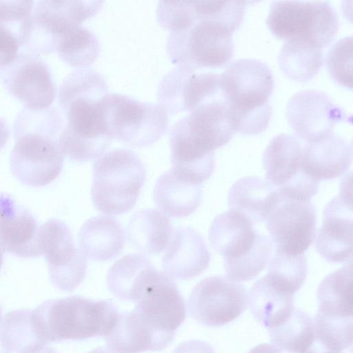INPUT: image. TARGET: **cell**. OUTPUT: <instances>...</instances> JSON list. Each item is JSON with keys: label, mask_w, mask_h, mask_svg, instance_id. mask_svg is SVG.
<instances>
[{"label": "cell", "mask_w": 353, "mask_h": 353, "mask_svg": "<svg viewBox=\"0 0 353 353\" xmlns=\"http://www.w3.org/2000/svg\"><path fill=\"white\" fill-rule=\"evenodd\" d=\"M108 88L103 76L92 69L76 70L63 79L58 103L65 120L58 142L70 159H97L109 147L112 138L105 126L102 106Z\"/></svg>", "instance_id": "obj_1"}, {"label": "cell", "mask_w": 353, "mask_h": 353, "mask_svg": "<svg viewBox=\"0 0 353 353\" xmlns=\"http://www.w3.org/2000/svg\"><path fill=\"white\" fill-rule=\"evenodd\" d=\"M247 3L192 1V22L168 37L166 50L171 61L195 70L228 63L234 54L233 32L243 21Z\"/></svg>", "instance_id": "obj_2"}, {"label": "cell", "mask_w": 353, "mask_h": 353, "mask_svg": "<svg viewBox=\"0 0 353 353\" xmlns=\"http://www.w3.org/2000/svg\"><path fill=\"white\" fill-rule=\"evenodd\" d=\"M234 132L222 97L202 104L170 129L171 168L202 183L214 172V151L228 143Z\"/></svg>", "instance_id": "obj_3"}, {"label": "cell", "mask_w": 353, "mask_h": 353, "mask_svg": "<svg viewBox=\"0 0 353 353\" xmlns=\"http://www.w3.org/2000/svg\"><path fill=\"white\" fill-rule=\"evenodd\" d=\"M64 125L57 108H24L19 113L13 125L15 142L10 156L11 172L19 181L41 187L58 177L64 160L58 138Z\"/></svg>", "instance_id": "obj_4"}, {"label": "cell", "mask_w": 353, "mask_h": 353, "mask_svg": "<svg viewBox=\"0 0 353 353\" xmlns=\"http://www.w3.org/2000/svg\"><path fill=\"white\" fill-rule=\"evenodd\" d=\"M220 85L235 132L254 135L268 128L274 79L265 63L253 59L237 60L220 74Z\"/></svg>", "instance_id": "obj_5"}, {"label": "cell", "mask_w": 353, "mask_h": 353, "mask_svg": "<svg viewBox=\"0 0 353 353\" xmlns=\"http://www.w3.org/2000/svg\"><path fill=\"white\" fill-rule=\"evenodd\" d=\"M119 314L111 301L72 296L42 303L32 310V322L39 339L46 345L64 340L106 337Z\"/></svg>", "instance_id": "obj_6"}, {"label": "cell", "mask_w": 353, "mask_h": 353, "mask_svg": "<svg viewBox=\"0 0 353 353\" xmlns=\"http://www.w3.org/2000/svg\"><path fill=\"white\" fill-rule=\"evenodd\" d=\"M145 181V166L134 152L116 149L104 153L93 166L91 196L95 208L108 215L128 212Z\"/></svg>", "instance_id": "obj_7"}, {"label": "cell", "mask_w": 353, "mask_h": 353, "mask_svg": "<svg viewBox=\"0 0 353 353\" xmlns=\"http://www.w3.org/2000/svg\"><path fill=\"white\" fill-rule=\"evenodd\" d=\"M266 23L277 38L305 42L321 49L332 42L339 30L337 14L327 1H273Z\"/></svg>", "instance_id": "obj_8"}, {"label": "cell", "mask_w": 353, "mask_h": 353, "mask_svg": "<svg viewBox=\"0 0 353 353\" xmlns=\"http://www.w3.org/2000/svg\"><path fill=\"white\" fill-rule=\"evenodd\" d=\"M102 106L108 133L127 145H150L166 131L168 113L160 104L108 93L103 99Z\"/></svg>", "instance_id": "obj_9"}, {"label": "cell", "mask_w": 353, "mask_h": 353, "mask_svg": "<svg viewBox=\"0 0 353 353\" xmlns=\"http://www.w3.org/2000/svg\"><path fill=\"white\" fill-rule=\"evenodd\" d=\"M265 223L276 252L303 254L316 236V216L310 200L279 189Z\"/></svg>", "instance_id": "obj_10"}, {"label": "cell", "mask_w": 353, "mask_h": 353, "mask_svg": "<svg viewBox=\"0 0 353 353\" xmlns=\"http://www.w3.org/2000/svg\"><path fill=\"white\" fill-rule=\"evenodd\" d=\"M103 1H34L28 39L23 48L34 54L56 51L61 37L94 15Z\"/></svg>", "instance_id": "obj_11"}, {"label": "cell", "mask_w": 353, "mask_h": 353, "mask_svg": "<svg viewBox=\"0 0 353 353\" xmlns=\"http://www.w3.org/2000/svg\"><path fill=\"white\" fill-rule=\"evenodd\" d=\"M38 247L47 261L50 280L57 288L74 290L86 274V256L75 246L70 228L63 221L51 219L39 227Z\"/></svg>", "instance_id": "obj_12"}, {"label": "cell", "mask_w": 353, "mask_h": 353, "mask_svg": "<svg viewBox=\"0 0 353 353\" xmlns=\"http://www.w3.org/2000/svg\"><path fill=\"white\" fill-rule=\"evenodd\" d=\"M245 288L221 276L205 278L192 289L188 301L190 316L201 324L217 327L238 318L246 309Z\"/></svg>", "instance_id": "obj_13"}, {"label": "cell", "mask_w": 353, "mask_h": 353, "mask_svg": "<svg viewBox=\"0 0 353 353\" xmlns=\"http://www.w3.org/2000/svg\"><path fill=\"white\" fill-rule=\"evenodd\" d=\"M303 145L296 136L281 134L270 141L263 154L266 179L276 188L306 199L317 192L319 183L301 168Z\"/></svg>", "instance_id": "obj_14"}, {"label": "cell", "mask_w": 353, "mask_h": 353, "mask_svg": "<svg viewBox=\"0 0 353 353\" xmlns=\"http://www.w3.org/2000/svg\"><path fill=\"white\" fill-rule=\"evenodd\" d=\"M176 65L161 80L157 99L168 114L191 112L221 97L220 74Z\"/></svg>", "instance_id": "obj_15"}, {"label": "cell", "mask_w": 353, "mask_h": 353, "mask_svg": "<svg viewBox=\"0 0 353 353\" xmlns=\"http://www.w3.org/2000/svg\"><path fill=\"white\" fill-rule=\"evenodd\" d=\"M134 303V310L163 331L176 332L186 316L185 302L174 279L155 267L147 274Z\"/></svg>", "instance_id": "obj_16"}, {"label": "cell", "mask_w": 353, "mask_h": 353, "mask_svg": "<svg viewBox=\"0 0 353 353\" xmlns=\"http://www.w3.org/2000/svg\"><path fill=\"white\" fill-rule=\"evenodd\" d=\"M2 83L26 108H48L56 96V88L48 65L36 54L19 52L8 65L0 67Z\"/></svg>", "instance_id": "obj_17"}, {"label": "cell", "mask_w": 353, "mask_h": 353, "mask_svg": "<svg viewBox=\"0 0 353 353\" xmlns=\"http://www.w3.org/2000/svg\"><path fill=\"white\" fill-rule=\"evenodd\" d=\"M286 118L296 137L309 142L332 133L334 125L344 121L345 114L325 93L303 90L288 101Z\"/></svg>", "instance_id": "obj_18"}, {"label": "cell", "mask_w": 353, "mask_h": 353, "mask_svg": "<svg viewBox=\"0 0 353 353\" xmlns=\"http://www.w3.org/2000/svg\"><path fill=\"white\" fill-rule=\"evenodd\" d=\"M175 333L154 327L134 309L119 313L105 340L112 353H141L162 350L172 343Z\"/></svg>", "instance_id": "obj_19"}, {"label": "cell", "mask_w": 353, "mask_h": 353, "mask_svg": "<svg viewBox=\"0 0 353 353\" xmlns=\"http://www.w3.org/2000/svg\"><path fill=\"white\" fill-rule=\"evenodd\" d=\"M315 248L329 262L353 259V211L344 205L338 196L325 207Z\"/></svg>", "instance_id": "obj_20"}, {"label": "cell", "mask_w": 353, "mask_h": 353, "mask_svg": "<svg viewBox=\"0 0 353 353\" xmlns=\"http://www.w3.org/2000/svg\"><path fill=\"white\" fill-rule=\"evenodd\" d=\"M242 212L231 209L216 216L209 229L212 248L222 255L223 263L242 258L257 244L261 234Z\"/></svg>", "instance_id": "obj_21"}, {"label": "cell", "mask_w": 353, "mask_h": 353, "mask_svg": "<svg viewBox=\"0 0 353 353\" xmlns=\"http://www.w3.org/2000/svg\"><path fill=\"white\" fill-rule=\"evenodd\" d=\"M210 254L203 237L190 227H178L162 259L165 273L174 279L188 280L204 272Z\"/></svg>", "instance_id": "obj_22"}, {"label": "cell", "mask_w": 353, "mask_h": 353, "mask_svg": "<svg viewBox=\"0 0 353 353\" xmlns=\"http://www.w3.org/2000/svg\"><path fill=\"white\" fill-rule=\"evenodd\" d=\"M0 225L3 251L24 258L40 256L36 219L8 195H1Z\"/></svg>", "instance_id": "obj_23"}, {"label": "cell", "mask_w": 353, "mask_h": 353, "mask_svg": "<svg viewBox=\"0 0 353 353\" xmlns=\"http://www.w3.org/2000/svg\"><path fill=\"white\" fill-rule=\"evenodd\" d=\"M351 159L350 145L332 132L303 145L301 168L307 176L319 183L345 174L350 165Z\"/></svg>", "instance_id": "obj_24"}, {"label": "cell", "mask_w": 353, "mask_h": 353, "mask_svg": "<svg viewBox=\"0 0 353 353\" xmlns=\"http://www.w3.org/2000/svg\"><path fill=\"white\" fill-rule=\"evenodd\" d=\"M202 183L188 180L170 169L157 179L153 199L167 216L181 218L192 214L201 203Z\"/></svg>", "instance_id": "obj_25"}, {"label": "cell", "mask_w": 353, "mask_h": 353, "mask_svg": "<svg viewBox=\"0 0 353 353\" xmlns=\"http://www.w3.org/2000/svg\"><path fill=\"white\" fill-rule=\"evenodd\" d=\"M125 232L121 223L108 216L87 220L81 228L78 242L87 259L105 261L117 256L125 244Z\"/></svg>", "instance_id": "obj_26"}, {"label": "cell", "mask_w": 353, "mask_h": 353, "mask_svg": "<svg viewBox=\"0 0 353 353\" xmlns=\"http://www.w3.org/2000/svg\"><path fill=\"white\" fill-rule=\"evenodd\" d=\"M174 230L165 214L157 209H145L133 214L126 232L130 243L144 255L166 250Z\"/></svg>", "instance_id": "obj_27"}, {"label": "cell", "mask_w": 353, "mask_h": 353, "mask_svg": "<svg viewBox=\"0 0 353 353\" xmlns=\"http://www.w3.org/2000/svg\"><path fill=\"white\" fill-rule=\"evenodd\" d=\"M277 188L266 179L248 176L236 181L228 192L231 209L242 212L255 225L265 223L274 203Z\"/></svg>", "instance_id": "obj_28"}, {"label": "cell", "mask_w": 353, "mask_h": 353, "mask_svg": "<svg viewBox=\"0 0 353 353\" xmlns=\"http://www.w3.org/2000/svg\"><path fill=\"white\" fill-rule=\"evenodd\" d=\"M293 299L294 295L279 289L265 275L250 289L248 304L254 318L268 330L290 316L294 309Z\"/></svg>", "instance_id": "obj_29"}, {"label": "cell", "mask_w": 353, "mask_h": 353, "mask_svg": "<svg viewBox=\"0 0 353 353\" xmlns=\"http://www.w3.org/2000/svg\"><path fill=\"white\" fill-rule=\"evenodd\" d=\"M316 296L318 310L334 316L353 317V259L322 280Z\"/></svg>", "instance_id": "obj_30"}, {"label": "cell", "mask_w": 353, "mask_h": 353, "mask_svg": "<svg viewBox=\"0 0 353 353\" xmlns=\"http://www.w3.org/2000/svg\"><path fill=\"white\" fill-rule=\"evenodd\" d=\"M268 331L274 345L289 353L305 352L316 339L314 319L295 307L287 319Z\"/></svg>", "instance_id": "obj_31"}, {"label": "cell", "mask_w": 353, "mask_h": 353, "mask_svg": "<svg viewBox=\"0 0 353 353\" xmlns=\"http://www.w3.org/2000/svg\"><path fill=\"white\" fill-rule=\"evenodd\" d=\"M278 61L286 77L295 81L307 82L321 69L323 52L322 49L305 42L288 41L283 44Z\"/></svg>", "instance_id": "obj_32"}, {"label": "cell", "mask_w": 353, "mask_h": 353, "mask_svg": "<svg viewBox=\"0 0 353 353\" xmlns=\"http://www.w3.org/2000/svg\"><path fill=\"white\" fill-rule=\"evenodd\" d=\"M153 265L145 255L130 254L116 261L107 274L109 290L117 298L134 301L137 290Z\"/></svg>", "instance_id": "obj_33"}, {"label": "cell", "mask_w": 353, "mask_h": 353, "mask_svg": "<svg viewBox=\"0 0 353 353\" xmlns=\"http://www.w3.org/2000/svg\"><path fill=\"white\" fill-rule=\"evenodd\" d=\"M1 344L6 352L26 353L45 346L32 322V310L10 311L1 320Z\"/></svg>", "instance_id": "obj_34"}, {"label": "cell", "mask_w": 353, "mask_h": 353, "mask_svg": "<svg viewBox=\"0 0 353 353\" xmlns=\"http://www.w3.org/2000/svg\"><path fill=\"white\" fill-rule=\"evenodd\" d=\"M56 51L59 57L68 64L85 67L92 64L98 57L100 43L93 32L77 25L61 37Z\"/></svg>", "instance_id": "obj_35"}, {"label": "cell", "mask_w": 353, "mask_h": 353, "mask_svg": "<svg viewBox=\"0 0 353 353\" xmlns=\"http://www.w3.org/2000/svg\"><path fill=\"white\" fill-rule=\"evenodd\" d=\"M315 341L323 348L341 352L353 344V317H342L317 310Z\"/></svg>", "instance_id": "obj_36"}, {"label": "cell", "mask_w": 353, "mask_h": 353, "mask_svg": "<svg viewBox=\"0 0 353 353\" xmlns=\"http://www.w3.org/2000/svg\"><path fill=\"white\" fill-rule=\"evenodd\" d=\"M266 276L279 288L294 295L302 287L307 276L304 254L292 255L274 251Z\"/></svg>", "instance_id": "obj_37"}, {"label": "cell", "mask_w": 353, "mask_h": 353, "mask_svg": "<svg viewBox=\"0 0 353 353\" xmlns=\"http://www.w3.org/2000/svg\"><path fill=\"white\" fill-rule=\"evenodd\" d=\"M34 4L31 0H0V33L25 45Z\"/></svg>", "instance_id": "obj_38"}, {"label": "cell", "mask_w": 353, "mask_h": 353, "mask_svg": "<svg viewBox=\"0 0 353 353\" xmlns=\"http://www.w3.org/2000/svg\"><path fill=\"white\" fill-rule=\"evenodd\" d=\"M326 65L336 83L353 89V36L344 37L332 46L327 54Z\"/></svg>", "instance_id": "obj_39"}, {"label": "cell", "mask_w": 353, "mask_h": 353, "mask_svg": "<svg viewBox=\"0 0 353 353\" xmlns=\"http://www.w3.org/2000/svg\"><path fill=\"white\" fill-rule=\"evenodd\" d=\"M338 197L344 205L353 211V171L346 174L341 181Z\"/></svg>", "instance_id": "obj_40"}, {"label": "cell", "mask_w": 353, "mask_h": 353, "mask_svg": "<svg viewBox=\"0 0 353 353\" xmlns=\"http://www.w3.org/2000/svg\"><path fill=\"white\" fill-rule=\"evenodd\" d=\"M172 353H215L212 347L200 340H189L180 343Z\"/></svg>", "instance_id": "obj_41"}, {"label": "cell", "mask_w": 353, "mask_h": 353, "mask_svg": "<svg viewBox=\"0 0 353 353\" xmlns=\"http://www.w3.org/2000/svg\"><path fill=\"white\" fill-rule=\"evenodd\" d=\"M249 353H281V350L275 345L263 343L252 348Z\"/></svg>", "instance_id": "obj_42"}, {"label": "cell", "mask_w": 353, "mask_h": 353, "mask_svg": "<svg viewBox=\"0 0 353 353\" xmlns=\"http://www.w3.org/2000/svg\"><path fill=\"white\" fill-rule=\"evenodd\" d=\"M341 8L345 18L353 24V1H343Z\"/></svg>", "instance_id": "obj_43"}, {"label": "cell", "mask_w": 353, "mask_h": 353, "mask_svg": "<svg viewBox=\"0 0 353 353\" xmlns=\"http://www.w3.org/2000/svg\"><path fill=\"white\" fill-rule=\"evenodd\" d=\"M304 353H341L339 352H334L330 351L328 350H326L323 348L320 344H319L316 341L313 343V345L311 346V347L307 350Z\"/></svg>", "instance_id": "obj_44"}, {"label": "cell", "mask_w": 353, "mask_h": 353, "mask_svg": "<svg viewBox=\"0 0 353 353\" xmlns=\"http://www.w3.org/2000/svg\"><path fill=\"white\" fill-rule=\"evenodd\" d=\"M88 353H112L107 347H97Z\"/></svg>", "instance_id": "obj_45"}, {"label": "cell", "mask_w": 353, "mask_h": 353, "mask_svg": "<svg viewBox=\"0 0 353 353\" xmlns=\"http://www.w3.org/2000/svg\"><path fill=\"white\" fill-rule=\"evenodd\" d=\"M350 146V150H351V153H352V157H353V139L351 141Z\"/></svg>", "instance_id": "obj_46"}, {"label": "cell", "mask_w": 353, "mask_h": 353, "mask_svg": "<svg viewBox=\"0 0 353 353\" xmlns=\"http://www.w3.org/2000/svg\"><path fill=\"white\" fill-rule=\"evenodd\" d=\"M350 353H353V344H352V348H351V350H350Z\"/></svg>", "instance_id": "obj_47"}]
</instances>
